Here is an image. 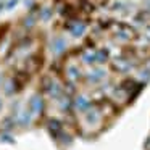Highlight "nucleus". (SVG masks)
Returning <instances> with one entry per match:
<instances>
[{
	"instance_id": "nucleus-1",
	"label": "nucleus",
	"mask_w": 150,
	"mask_h": 150,
	"mask_svg": "<svg viewBox=\"0 0 150 150\" xmlns=\"http://www.w3.org/2000/svg\"><path fill=\"white\" fill-rule=\"evenodd\" d=\"M16 5H18V0H10V2L7 4V8H8V10H11V8H15Z\"/></svg>"
}]
</instances>
